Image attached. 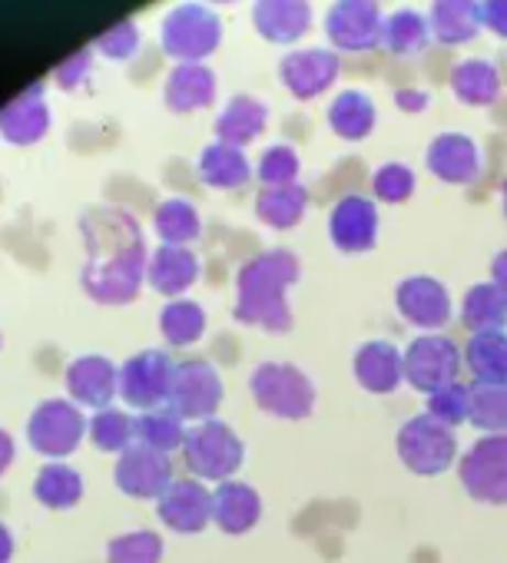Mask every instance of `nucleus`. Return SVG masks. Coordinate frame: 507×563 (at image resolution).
I'll use <instances>...</instances> for the list:
<instances>
[{"label": "nucleus", "mask_w": 507, "mask_h": 563, "mask_svg": "<svg viewBox=\"0 0 507 563\" xmlns=\"http://www.w3.org/2000/svg\"><path fill=\"white\" fill-rule=\"evenodd\" d=\"M398 457L408 471H415L421 477H434L454 464L458 438L448 424L434 421L425 411V415L405 421V428L398 431Z\"/></svg>", "instance_id": "nucleus-7"}, {"label": "nucleus", "mask_w": 507, "mask_h": 563, "mask_svg": "<svg viewBox=\"0 0 507 563\" xmlns=\"http://www.w3.org/2000/svg\"><path fill=\"white\" fill-rule=\"evenodd\" d=\"M93 64H97V51H93V47H80V51L67 54V57L54 67L51 80H54V87H60L64 93H77L80 87L90 84Z\"/></svg>", "instance_id": "nucleus-44"}, {"label": "nucleus", "mask_w": 507, "mask_h": 563, "mask_svg": "<svg viewBox=\"0 0 507 563\" xmlns=\"http://www.w3.org/2000/svg\"><path fill=\"white\" fill-rule=\"evenodd\" d=\"M54 113L47 103V87L31 84L11 103L0 107V140L11 146H34L51 133Z\"/></svg>", "instance_id": "nucleus-15"}, {"label": "nucleus", "mask_w": 507, "mask_h": 563, "mask_svg": "<svg viewBox=\"0 0 507 563\" xmlns=\"http://www.w3.org/2000/svg\"><path fill=\"white\" fill-rule=\"evenodd\" d=\"M467 421L484 434L507 431V385L477 382L467 388Z\"/></svg>", "instance_id": "nucleus-40"}, {"label": "nucleus", "mask_w": 507, "mask_h": 563, "mask_svg": "<svg viewBox=\"0 0 507 563\" xmlns=\"http://www.w3.org/2000/svg\"><path fill=\"white\" fill-rule=\"evenodd\" d=\"M222 44V18L206 0H183L159 24V47L176 64H206Z\"/></svg>", "instance_id": "nucleus-3"}, {"label": "nucleus", "mask_w": 507, "mask_h": 563, "mask_svg": "<svg viewBox=\"0 0 507 563\" xmlns=\"http://www.w3.org/2000/svg\"><path fill=\"white\" fill-rule=\"evenodd\" d=\"M34 500L47 510H70L84 500V474L67 461H44L34 474Z\"/></svg>", "instance_id": "nucleus-30"}, {"label": "nucleus", "mask_w": 507, "mask_h": 563, "mask_svg": "<svg viewBox=\"0 0 507 563\" xmlns=\"http://www.w3.org/2000/svg\"><path fill=\"white\" fill-rule=\"evenodd\" d=\"M332 245L342 252H368L378 239V209L368 196H342L329 216Z\"/></svg>", "instance_id": "nucleus-19"}, {"label": "nucleus", "mask_w": 507, "mask_h": 563, "mask_svg": "<svg viewBox=\"0 0 507 563\" xmlns=\"http://www.w3.org/2000/svg\"><path fill=\"white\" fill-rule=\"evenodd\" d=\"M183 457L186 467L199 477V481H232V474L242 467L245 448L242 438L219 418L199 421L186 431V444H183Z\"/></svg>", "instance_id": "nucleus-5"}, {"label": "nucleus", "mask_w": 507, "mask_h": 563, "mask_svg": "<svg viewBox=\"0 0 507 563\" xmlns=\"http://www.w3.org/2000/svg\"><path fill=\"white\" fill-rule=\"evenodd\" d=\"M140 44H143L140 24H136L133 18H126V21H117L113 27H107L103 34H97L90 47H93L100 57L120 64V60H133L136 51H140Z\"/></svg>", "instance_id": "nucleus-42"}, {"label": "nucleus", "mask_w": 507, "mask_h": 563, "mask_svg": "<svg viewBox=\"0 0 507 563\" xmlns=\"http://www.w3.org/2000/svg\"><path fill=\"white\" fill-rule=\"evenodd\" d=\"M500 206H504V216H507V183H504V189H500Z\"/></svg>", "instance_id": "nucleus-52"}, {"label": "nucleus", "mask_w": 507, "mask_h": 563, "mask_svg": "<svg viewBox=\"0 0 507 563\" xmlns=\"http://www.w3.org/2000/svg\"><path fill=\"white\" fill-rule=\"evenodd\" d=\"M249 391L256 408L286 421H302L316 408V385L309 382L302 368L286 365V362H266L252 368Z\"/></svg>", "instance_id": "nucleus-4"}, {"label": "nucleus", "mask_w": 507, "mask_h": 563, "mask_svg": "<svg viewBox=\"0 0 507 563\" xmlns=\"http://www.w3.org/2000/svg\"><path fill=\"white\" fill-rule=\"evenodd\" d=\"M269 123V107L252 97V93H235L216 117V140L232 143V146H249L252 140H260Z\"/></svg>", "instance_id": "nucleus-26"}, {"label": "nucleus", "mask_w": 507, "mask_h": 563, "mask_svg": "<svg viewBox=\"0 0 507 563\" xmlns=\"http://www.w3.org/2000/svg\"><path fill=\"white\" fill-rule=\"evenodd\" d=\"M425 163L441 183L467 186L481 173V150L467 133H441L431 140Z\"/></svg>", "instance_id": "nucleus-20"}, {"label": "nucleus", "mask_w": 507, "mask_h": 563, "mask_svg": "<svg viewBox=\"0 0 507 563\" xmlns=\"http://www.w3.org/2000/svg\"><path fill=\"white\" fill-rule=\"evenodd\" d=\"M153 229L156 235L163 239V245H189L199 239L202 232V219H199V209L183 199V196H173V199H163L153 212Z\"/></svg>", "instance_id": "nucleus-35"}, {"label": "nucleus", "mask_w": 507, "mask_h": 563, "mask_svg": "<svg viewBox=\"0 0 507 563\" xmlns=\"http://www.w3.org/2000/svg\"><path fill=\"white\" fill-rule=\"evenodd\" d=\"M252 27L269 44H296L312 27V4L309 0H256Z\"/></svg>", "instance_id": "nucleus-21"}, {"label": "nucleus", "mask_w": 507, "mask_h": 563, "mask_svg": "<svg viewBox=\"0 0 507 563\" xmlns=\"http://www.w3.org/2000/svg\"><path fill=\"white\" fill-rule=\"evenodd\" d=\"M299 169H302V159H299L296 146L276 143V146H269V150L260 156L256 176H260L266 186H289V183H299Z\"/></svg>", "instance_id": "nucleus-43"}, {"label": "nucleus", "mask_w": 507, "mask_h": 563, "mask_svg": "<svg viewBox=\"0 0 507 563\" xmlns=\"http://www.w3.org/2000/svg\"><path fill=\"white\" fill-rule=\"evenodd\" d=\"M471 372L484 385H507V335L504 332H477L464 352Z\"/></svg>", "instance_id": "nucleus-36"}, {"label": "nucleus", "mask_w": 507, "mask_h": 563, "mask_svg": "<svg viewBox=\"0 0 507 563\" xmlns=\"http://www.w3.org/2000/svg\"><path fill=\"white\" fill-rule=\"evenodd\" d=\"M219 80L206 64H173L163 80V100L173 113H199L216 103Z\"/></svg>", "instance_id": "nucleus-22"}, {"label": "nucleus", "mask_w": 507, "mask_h": 563, "mask_svg": "<svg viewBox=\"0 0 507 563\" xmlns=\"http://www.w3.org/2000/svg\"><path fill=\"white\" fill-rule=\"evenodd\" d=\"M196 278H199V258L189 245H159L150 255L146 282L153 286V292L166 296L169 302L189 292L196 286Z\"/></svg>", "instance_id": "nucleus-24"}, {"label": "nucleus", "mask_w": 507, "mask_h": 563, "mask_svg": "<svg viewBox=\"0 0 507 563\" xmlns=\"http://www.w3.org/2000/svg\"><path fill=\"white\" fill-rule=\"evenodd\" d=\"M260 517H263V497L256 487H249L242 481H222L212 490V523L222 533L229 537L249 533L260 523Z\"/></svg>", "instance_id": "nucleus-23"}, {"label": "nucleus", "mask_w": 507, "mask_h": 563, "mask_svg": "<svg viewBox=\"0 0 507 563\" xmlns=\"http://www.w3.org/2000/svg\"><path fill=\"white\" fill-rule=\"evenodd\" d=\"M299 282V258L289 249H269L249 258L235 275V319L273 335L293 329L286 292Z\"/></svg>", "instance_id": "nucleus-2"}, {"label": "nucleus", "mask_w": 507, "mask_h": 563, "mask_svg": "<svg viewBox=\"0 0 507 563\" xmlns=\"http://www.w3.org/2000/svg\"><path fill=\"white\" fill-rule=\"evenodd\" d=\"M461 372V352L444 335H421L405 352V382L425 395L454 385Z\"/></svg>", "instance_id": "nucleus-12"}, {"label": "nucleus", "mask_w": 507, "mask_h": 563, "mask_svg": "<svg viewBox=\"0 0 507 563\" xmlns=\"http://www.w3.org/2000/svg\"><path fill=\"white\" fill-rule=\"evenodd\" d=\"M431 37L441 44H467L481 34V0H431L428 8Z\"/></svg>", "instance_id": "nucleus-27"}, {"label": "nucleus", "mask_w": 507, "mask_h": 563, "mask_svg": "<svg viewBox=\"0 0 507 563\" xmlns=\"http://www.w3.org/2000/svg\"><path fill=\"white\" fill-rule=\"evenodd\" d=\"M428 415H431L434 421L448 424V428L467 421V388H461V385L454 382V385L434 391L431 401H428Z\"/></svg>", "instance_id": "nucleus-46"}, {"label": "nucleus", "mask_w": 507, "mask_h": 563, "mask_svg": "<svg viewBox=\"0 0 507 563\" xmlns=\"http://www.w3.org/2000/svg\"><path fill=\"white\" fill-rule=\"evenodd\" d=\"M156 514L176 533H199L212 523V490L202 481H173L156 500Z\"/></svg>", "instance_id": "nucleus-18"}, {"label": "nucleus", "mask_w": 507, "mask_h": 563, "mask_svg": "<svg viewBox=\"0 0 507 563\" xmlns=\"http://www.w3.org/2000/svg\"><path fill=\"white\" fill-rule=\"evenodd\" d=\"M173 372H176V362L166 352L146 349V352L123 362V368H120V398L130 408H136L140 415L166 408L169 388H173Z\"/></svg>", "instance_id": "nucleus-9"}, {"label": "nucleus", "mask_w": 507, "mask_h": 563, "mask_svg": "<svg viewBox=\"0 0 507 563\" xmlns=\"http://www.w3.org/2000/svg\"><path fill=\"white\" fill-rule=\"evenodd\" d=\"M378 123V110H375V100L365 93V90H339V97H332L329 103V126L335 136L355 143V140H365Z\"/></svg>", "instance_id": "nucleus-29"}, {"label": "nucleus", "mask_w": 507, "mask_h": 563, "mask_svg": "<svg viewBox=\"0 0 507 563\" xmlns=\"http://www.w3.org/2000/svg\"><path fill=\"white\" fill-rule=\"evenodd\" d=\"M87 242L84 292L100 306H126L140 296L146 282V242L140 222L117 206H93L80 219Z\"/></svg>", "instance_id": "nucleus-1"}, {"label": "nucleus", "mask_w": 507, "mask_h": 563, "mask_svg": "<svg viewBox=\"0 0 507 563\" xmlns=\"http://www.w3.org/2000/svg\"><path fill=\"white\" fill-rule=\"evenodd\" d=\"M186 421L169 411V408H156V411H143L136 418V444L143 448H153L159 454H173V451H183L186 444Z\"/></svg>", "instance_id": "nucleus-38"}, {"label": "nucleus", "mask_w": 507, "mask_h": 563, "mask_svg": "<svg viewBox=\"0 0 507 563\" xmlns=\"http://www.w3.org/2000/svg\"><path fill=\"white\" fill-rule=\"evenodd\" d=\"M87 438L93 441V448H100L107 454H123L126 448L136 444V418L110 405L90 418Z\"/></svg>", "instance_id": "nucleus-39"}, {"label": "nucleus", "mask_w": 507, "mask_h": 563, "mask_svg": "<svg viewBox=\"0 0 507 563\" xmlns=\"http://www.w3.org/2000/svg\"><path fill=\"white\" fill-rule=\"evenodd\" d=\"M395 306L401 312V319L415 329H444L451 322V296L431 275H411L405 278L398 292H395Z\"/></svg>", "instance_id": "nucleus-17"}, {"label": "nucleus", "mask_w": 507, "mask_h": 563, "mask_svg": "<svg viewBox=\"0 0 507 563\" xmlns=\"http://www.w3.org/2000/svg\"><path fill=\"white\" fill-rule=\"evenodd\" d=\"M113 481H117V490L133 497V500H159L176 477H173L169 454L133 444L117 457Z\"/></svg>", "instance_id": "nucleus-13"}, {"label": "nucleus", "mask_w": 507, "mask_h": 563, "mask_svg": "<svg viewBox=\"0 0 507 563\" xmlns=\"http://www.w3.org/2000/svg\"><path fill=\"white\" fill-rule=\"evenodd\" d=\"M159 332L173 349L196 345L206 335V309L192 299H173L159 312Z\"/></svg>", "instance_id": "nucleus-37"}, {"label": "nucleus", "mask_w": 507, "mask_h": 563, "mask_svg": "<svg viewBox=\"0 0 507 563\" xmlns=\"http://www.w3.org/2000/svg\"><path fill=\"white\" fill-rule=\"evenodd\" d=\"M431 41V24H428V14H421L418 8H398L392 14H385V24H382V47L388 54H398V57H411V54H421Z\"/></svg>", "instance_id": "nucleus-32"}, {"label": "nucleus", "mask_w": 507, "mask_h": 563, "mask_svg": "<svg viewBox=\"0 0 507 563\" xmlns=\"http://www.w3.org/2000/svg\"><path fill=\"white\" fill-rule=\"evenodd\" d=\"M451 90L467 107H491L500 93L497 64L487 57H464L451 70Z\"/></svg>", "instance_id": "nucleus-31"}, {"label": "nucleus", "mask_w": 507, "mask_h": 563, "mask_svg": "<svg viewBox=\"0 0 507 563\" xmlns=\"http://www.w3.org/2000/svg\"><path fill=\"white\" fill-rule=\"evenodd\" d=\"M481 18L487 31L507 37V0H481Z\"/></svg>", "instance_id": "nucleus-47"}, {"label": "nucleus", "mask_w": 507, "mask_h": 563, "mask_svg": "<svg viewBox=\"0 0 507 563\" xmlns=\"http://www.w3.org/2000/svg\"><path fill=\"white\" fill-rule=\"evenodd\" d=\"M159 560H163V537L153 530L117 533L107 543V563H159Z\"/></svg>", "instance_id": "nucleus-41"}, {"label": "nucleus", "mask_w": 507, "mask_h": 563, "mask_svg": "<svg viewBox=\"0 0 507 563\" xmlns=\"http://www.w3.org/2000/svg\"><path fill=\"white\" fill-rule=\"evenodd\" d=\"M11 560H14V533L0 520V563H11Z\"/></svg>", "instance_id": "nucleus-51"}, {"label": "nucleus", "mask_w": 507, "mask_h": 563, "mask_svg": "<svg viewBox=\"0 0 507 563\" xmlns=\"http://www.w3.org/2000/svg\"><path fill=\"white\" fill-rule=\"evenodd\" d=\"M87 424L80 405L70 398H47L27 418V444L47 461H64L87 438Z\"/></svg>", "instance_id": "nucleus-6"}, {"label": "nucleus", "mask_w": 507, "mask_h": 563, "mask_svg": "<svg viewBox=\"0 0 507 563\" xmlns=\"http://www.w3.org/2000/svg\"><path fill=\"white\" fill-rule=\"evenodd\" d=\"M206 4L212 8V4H235V0H206Z\"/></svg>", "instance_id": "nucleus-53"}, {"label": "nucleus", "mask_w": 507, "mask_h": 563, "mask_svg": "<svg viewBox=\"0 0 507 563\" xmlns=\"http://www.w3.org/2000/svg\"><path fill=\"white\" fill-rule=\"evenodd\" d=\"M14 454H18L14 434L0 428V477H4V474H8V467L14 464Z\"/></svg>", "instance_id": "nucleus-49"}, {"label": "nucleus", "mask_w": 507, "mask_h": 563, "mask_svg": "<svg viewBox=\"0 0 507 563\" xmlns=\"http://www.w3.org/2000/svg\"><path fill=\"white\" fill-rule=\"evenodd\" d=\"M309 206V192L302 183H289V186H266L256 196V216L273 225V229H293L302 222Z\"/></svg>", "instance_id": "nucleus-33"}, {"label": "nucleus", "mask_w": 507, "mask_h": 563, "mask_svg": "<svg viewBox=\"0 0 507 563\" xmlns=\"http://www.w3.org/2000/svg\"><path fill=\"white\" fill-rule=\"evenodd\" d=\"M222 405V378L219 372L202 362V358H189L179 362L173 372V388H169V401L166 408L176 411L183 421H209L216 418Z\"/></svg>", "instance_id": "nucleus-10"}, {"label": "nucleus", "mask_w": 507, "mask_h": 563, "mask_svg": "<svg viewBox=\"0 0 507 563\" xmlns=\"http://www.w3.org/2000/svg\"><path fill=\"white\" fill-rule=\"evenodd\" d=\"M196 169H199V179L212 189H239L252 179V163H249L245 150L222 143V140L202 146Z\"/></svg>", "instance_id": "nucleus-28"}, {"label": "nucleus", "mask_w": 507, "mask_h": 563, "mask_svg": "<svg viewBox=\"0 0 507 563\" xmlns=\"http://www.w3.org/2000/svg\"><path fill=\"white\" fill-rule=\"evenodd\" d=\"M491 282L507 296V249L500 255H494V262H491Z\"/></svg>", "instance_id": "nucleus-50"}, {"label": "nucleus", "mask_w": 507, "mask_h": 563, "mask_svg": "<svg viewBox=\"0 0 507 563\" xmlns=\"http://www.w3.org/2000/svg\"><path fill=\"white\" fill-rule=\"evenodd\" d=\"M428 90H418V87H401L398 93H395V107L398 110H405V113H421L425 107H428Z\"/></svg>", "instance_id": "nucleus-48"}, {"label": "nucleus", "mask_w": 507, "mask_h": 563, "mask_svg": "<svg viewBox=\"0 0 507 563\" xmlns=\"http://www.w3.org/2000/svg\"><path fill=\"white\" fill-rule=\"evenodd\" d=\"M339 54L332 47H299L279 60V80L296 100H312L339 80Z\"/></svg>", "instance_id": "nucleus-14"}, {"label": "nucleus", "mask_w": 507, "mask_h": 563, "mask_svg": "<svg viewBox=\"0 0 507 563\" xmlns=\"http://www.w3.org/2000/svg\"><path fill=\"white\" fill-rule=\"evenodd\" d=\"M382 4L378 0H332L326 14V37L329 44L345 54L372 51L382 41Z\"/></svg>", "instance_id": "nucleus-11"}, {"label": "nucleus", "mask_w": 507, "mask_h": 563, "mask_svg": "<svg viewBox=\"0 0 507 563\" xmlns=\"http://www.w3.org/2000/svg\"><path fill=\"white\" fill-rule=\"evenodd\" d=\"M372 189L382 202H405L415 192V169L405 163H385L375 169Z\"/></svg>", "instance_id": "nucleus-45"}, {"label": "nucleus", "mask_w": 507, "mask_h": 563, "mask_svg": "<svg viewBox=\"0 0 507 563\" xmlns=\"http://www.w3.org/2000/svg\"><path fill=\"white\" fill-rule=\"evenodd\" d=\"M461 322L477 332H504L507 329V296L494 286V282H481L464 296Z\"/></svg>", "instance_id": "nucleus-34"}, {"label": "nucleus", "mask_w": 507, "mask_h": 563, "mask_svg": "<svg viewBox=\"0 0 507 563\" xmlns=\"http://www.w3.org/2000/svg\"><path fill=\"white\" fill-rule=\"evenodd\" d=\"M355 382L372 395H392L405 382V355L392 342H365L355 352Z\"/></svg>", "instance_id": "nucleus-25"}, {"label": "nucleus", "mask_w": 507, "mask_h": 563, "mask_svg": "<svg viewBox=\"0 0 507 563\" xmlns=\"http://www.w3.org/2000/svg\"><path fill=\"white\" fill-rule=\"evenodd\" d=\"M64 385L74 405L103 411L120 395V368L107 355H80L67 365Z\"/></svg>", "instance_id": "nucleus-16"}, {"label": "nucleus", "mask_w": 507, "mask_h": 563, "mask_svg": "<svg viewBox=\"0 0 507 563\" xmlns=\"http://www.w3.org/2000/svg\"><path fill=\"white\" fill-rule=\"evenodd\" d=\"M464 490L481 504H507V431L487 434L458 464Z\"/></svg>", "instance_id": "nucleus-8"}]
</instances>
